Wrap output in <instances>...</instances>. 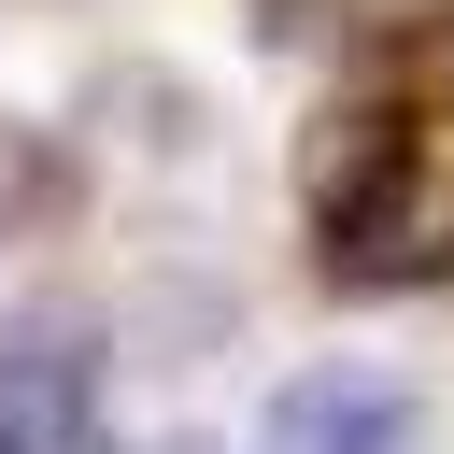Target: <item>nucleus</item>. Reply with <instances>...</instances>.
<instances>
[{
  "mask_svg": "<svg viewBox=\"0 0 454 454\" xmlns=\"http://www.w3.org/2000/svg\"><path fill=\"white\" fill-rule=\"evenodd\" d=\"M0 454H99V312L43 298L0 326Z\"/></svg>",
  "mask_w": 454,
  "mask_h": 454,
  "instance_id": "f03ea898",
  "label": "nucleus"
},
{
  "mask_svg": "<svg viewBox=\"0 0 454 454\" xmlns=\"http://www.w3.org/2000/svg\"><path fill=\"white\" fill-rule=\"evenodd\" d=\"M411 383L397 369H298L270 397V454H411Z\"/></svg>",
  "mask_w": 454,
  "mask_h": 454,
  "instance_id": "7ed1b4c3",
  "label": "nucleus"
},
{
  "mask_svg": "<svg viewBox=\"0 0 454 454\" xmlns=\"http://www.w3.org/2000/svg\"><path fill=\"white\" fill-rule=\"evenodd\" d=\"M312 213H326V270L340 284H440L454 270V114L411 99H355L312 128Z\"/></svg>",
  "mask_w": 454,
  "mask_h": 454,
  "instance_id": "f257e3e1",
  "label": "nucleus"
}]
</instances>
